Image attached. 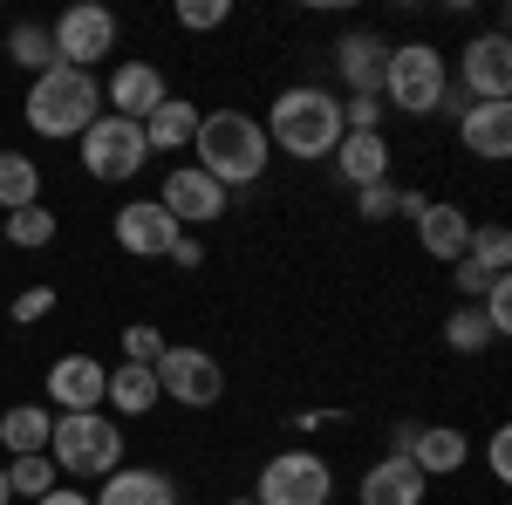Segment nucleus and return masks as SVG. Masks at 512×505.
Returning a JSON list of instances; mask_svg holds the SVG:
<instances>
[{
	"mask_svg": "<svg viewBox=\"0 0 512 505\" xmlns=\"http://www.w3.org/2000/svg\"><path fill=\"white\" fill-rule=\"evenodd\" d=\"M21 117L35 137H82L89 123L103 117V82L89 76V69H48V76L28 82V103H21Z\"/></svg>",
	"mask_w": 512,
	"mask_h": 505,
	"instance_id": "nucleus-3",
	"label": "nucleus"
},
{
	"mask_svg": "<svg viewBox=\"0 0 512 505\" xmlns=\"http://www.w3.org/2000/svg\"><path fill=\"white\" fill-rule=\"evenodd\" d=\"M48 35H55V62H62V69H89V76H96V62L117 55V14L82 0V7H69Z\"/></svg>",
	"mask_w": 512,
	"mask_h": 505,
	"instance_id": "nucleus-9",
	"label": "nucleus"
},
{
	"mask_svg": "<svg viewBox=\"0 0 512 505\" xmlns=\"http://www.w3.org/2000/svg\"><path fill=\"white\" fill-rule=\"evenodd\" d=\"M226 21H233V0H178V28H192V35H212Z\"/></svg>",
	"mask_w": 512,
	"mask_h": 505,
	"instance_id": "nucleus-31",
	"label": "nucleus"
},
{
	"mask_svg": "<svg viewBox=\"0 0 512 505\" xmlns=\"http://www.w3.org/2000/svg\"><path fill=\"white\" fill-rule=\"evenodd\" d=\"M458 82H465V103H512V41H506V28L472 35L458 48Z\"/></svg>",
	"mask_w": 512,
	"mask_h": 505,
	"instance_id": "nucleus-10",
	"label": "nucleus"
},
{
	"mask_svg": "<svg viewBox=\"0 0 512 505\" xmlns=\"http://www.w3.org/2000/svg\"><path fill=\"white\" fill-rule=\"evenodd\" d=\"M103 362L96 355H62L55 369H48V403L55 410H103Z\"/></svg>",
	"mask_w": 512,
	"mask_h": 505,
	"instance_id": "nucleus-18",
	"label": "nucleus"
},
{
	"mask_svg": "<svg viewBox=\"0 0 512 505\" xmlns=\"http://www.w3.org/2000/svg\"><path fill=\"white\" fill-rule=\"evenodd\" d=\"M226 505H253V499H226Z\"/></svg>",
	"mask_w": 512,
	"mask_h": 505,
	"instance_id": "nucleus-39",
	"label": "nucleus"
},
{
	"mask_svg": "<svg viewBox=\"0 0 512 505\" xmlns=\"http://www.w3.org/2000/svg\"><path fill=\"white\" fill-rule=\"evenodd\" d=\"M55 485H62V471H55V458H48V451H41V458H14V465H7V492H14V499H41V492H55Z\"/></svg>",
	"mask_w": 512,
	"mask_h": 505,
	"instance_id": "nucleus-29",
	"label": "nucleus"
},
{
	"mask_svg": "<svg viewBox=\"0 0 512 505\" xmlns=\"http://www.w3.org/2000/svg\"><path fill=\"white\" fill-rule=\"evenodd\" d=\"M485 458H492V478H512V430H506V424L492 430V444H485Z\"/></svg>",
	"mask_w": 512,
	"mask_h": 505,
	"instance_id": "nucleus-35",
	"label": "nucleus"
},
{
	"mask_svg": "<svg viewBox=\"0 0 512 505\" xmlns=\"http://www.w3.org/2000/svg\"><path fill=\"white\" fill-rule=\"evenodd\" d=\"M171 267H205V246H198V233H178V246L164 253Z\"/></svg>",
	"mask_w": 512,
	"mask_h": 505,
	"instance_id": "nucleus-36",
	"label": "nucleus"
},
{
	"mask_svg": "<svg viewBox=\"0 0 512 505\" xmlns=\"http://www.w3.org/2000/svg\"><path fill=\"white\" fill-rule=\"evenodd\" d=\"M41 205V164L28 151H0V219Z\"/></svg>",
	"mask_w": 512,
	"mask_h": 505,
	"instance_id": "nucleus-25",
	"label": "nucleus"
},
{
	"mask_svg": "<svg viewBox=\"0 0 512 505\" xmlns=\"http://www.w3.org/2000/svg\"><path fill=\"white\" fill-rule=\"evenodd\" d=\"M417 246H424L431 260H465V246H472V212H465V205H444V198H424V212H417Z\"/></svg>",
	"mask_w": 512,
	"mask_h": 505,
	"instance_id": "nucleus-19",
	"label": "nucleus"
},
{
	"mask_svg": "<svg viewBox=\"0 0 512 505\" xmlns=\"http://www.w3.org/2000/svg\"><path fill=\"white\" fill-rule=\"evenodd\" d=\"M164 96H171V89H164V69H158V62H123L117 76L103 82L110 117H130V123H144V117L164 103Z\"/></svg>",
	"mask_w": 512,
	"mask_h": 505,
	"instance_id": "nucleus-14",
	"label": "nucleus"
},
{
	"mask_svg": "<svg viewBox=\"0 0 512 505\" xmlns=\"http://www.w3.org/2000/svg\"><path fill=\"white\" fill-rule=\"evenodd\" d=\"M499 342L492 328H485V314H478V301H458V308L444 314V349H458V355H485Z\"/></svg>",
	"mask_w": 512,
	"mask_h": 505,
	"instance_id": "nucleus-27",
	"label": "nucleus"
},
{
	"mask_svg": "<svg viewBox=\"0 0 512 505\" xmlns=\"http://www.w3.org/2000/svg\"><path fill=\"white\" fill-rule=\"evenodd\" d=\"M0 505H14V492H7V465H0Z\"/></svg>",
	"mask_w": 512,
	"mask_h": 505,
	"instance_id": "nucleus-38",
	"label": "nucleus"
},
{
	"mask_svg": "<svg viewBox=\"0 0 512 505\" xmlns=\"http://www.w3.org/2000/svg\"><path fill=\"white\" fill-rule=\"evenodd\" d=\"M55 239V212L48 205H28V212H7L0 219V246H21V253H35Z\"/></svg>",
	"mask_w": 512,
	"mask_h": 505,
	"instance_id": "nucleus-28",
	"label": "nucleus"
},
{
	"mask_svg": "<svg viewBox=\"0 0 512 505\" xmlns=\"http://www.w3.org/2000/svg\"><path fill=\"white\" fill-rule=\"evenodd\" d=\"M383 103L403 117H437L451 103V62L431 41H403L390 48V69H383Z\"/></svg>",
	"mask_w": 512,
	"mask_h": 505,
	"instance_id": "nucleus-5",
	"label": "nucleus"
},
{
	"mask_svg": "<svg viewBox=\"0 0 512 505\" xmlns=\"http://www.w3.org/2000/svg\"><path fill=\"white\" fill-rule=\"evenodd\" d=\"M198 137V103H185V96H164L158 110L144 117V144H151V157L158 151H185Z\"/></svg>",
	"mask_w": 512,
	"mask_h": 505,
	"instance_id": "nucleus-23",
	"label": "nucleus"
},
{
	"mask_svg": "<svg viewBox=\"0 0 512 505\" xmlns=\"http://www.w3.org/2000/svg\"><path fill=\"white\" fill-rule=\"evenodd\" d=\"M396 451L424 471V478H451V471L472 458V437L458 424H403L396 430Z\"/></svg>",
	"mask_w": 512,
	"mask_h": 505,
	"instance_id": "nucleus-12",
	"label": "nucleus"
},
{
	"mask_svg": "<svg viewBox=\"0 0 512 505\" xmlns=\"http://www.w3.org/2000/svg\"><path fill=\"white\" fill-rule=\"evenodd\" d=\"M335 171L349 178L355 192H362V185H383V178H390V137H355V130H342Z\"/></svg>",
	"mask_w": 512,
	"mask_h": 505,
	"instance_id": "nucleus-21",
	"label": "nucleus"
},
{
	"mask_svg": "<svg viewBox=\"0 0 512 505\" xmlns=\"http://www.w3.org/2000/svg\"><path fill=\"white\" fill-rule=\"evenodd\" d=\"M48 430H55V417L41 403H14L0 417V444H7V458H41L48 451Z\"/></svg>",
	"mask_w": 512,
	"mask_h": 505,
	"instance_id": "nucleus-24",
	"label": "nucleus"
},
{
	"mask_svg": "<svg viewBox=\"0 0 512 505\" xmlns=\"http://www.w3.org/2000/svg\"><path fill=\"white\" fill-rule=\"evenodd\" d=\"M41 314H55V287H28V294H14V321H21V328H35Z\"/></svg>",
	"mask_w": 512,
	"mask_h": 505,
	"instance_id": "nucleus-34",
	"label": "nucleus"
},
{
	"mask_svg": "<svg viewBox=\"0 0 512 505\" xmlns=\"http://www.w3.org/2000/svg\"><path fill=\"white\" fill-rule=\"evenodd\" d=\"M171 349L164 342V328H151V321H137V328H123V362H144V369H158V355Z\"/></svg>",
	"mask_w": 512,
	"mask_h": 505,
	"instance_id": "nucleus-32",
	"label": "nucleus"
},
{
	"mask_svg": "<svg viewBox=\"0 0 512 505\" xmlns=\"http://www.w3.org/2000/svg\"><path fill=\"white\" fill-rule=\"evenodd\" d=\"M424 471L410 465L403 451H390V458H376V465L362 471V505H424Z\"/></svg>",
	"mask_w": 512,
	"mask_h": 505,
	"instance_id": "nucleus-20",
	"label": "nucleus"
},
{
	"mask_svg": "<svg viewBox=\"0 0 512 505\" xmlns=\"http://www.w3.org/2000/svg\"><path fill=\"white\" fill-rule=\"evenodd\" d=\"M335 499V471L315 451H274L260 465V485H253V505H328Z\"/></svg>",
	"mask_w": 512,
	"mask_h": 505,
	"instance_id": "nucleus-7",
	"label": "nucleus"
},
{
	"mask_svg": "<svg viewBox=\"0 0 512 505\" xmlns=\"http://www.w3.org/2000/svg\"><path fill=\"white\" fill-rule=\"evenodd\" d=\"M103 403L117 410V417H144V410H158V376L144 369V362H117L110 376H103Z\"/></svg>",
	"mask_w": 512,
	"mask_h": 505,
	"instance_id": "nucleus-22",
	"label": "nucleus"
},
{
	"mask_svg": "<svg viewBox=\"0 0 512 505\" xmlns=\"http://www.w3.org/2000/svg\"><path fill=\"white\" fill-rule=\"evenodd\" d=\"M465 260H472V267H485V273H506L512 267V233H506V226H472Z\"/></svg>",
	"mask_w": 512,
	"mask_h": 505,
	"instance_id": "nucleus-30",
	"label": "nucleus"
},
{
	"mask_svg": "<svg viewBox=\"0 0 512 505\" xmlns=\"http://www.w3.org/2000/svg\"><path fill=\"white\" fill-rule=\"evenodd\" d=\"M260 130L287 157H335V144H342V96H328L315 82H294V89L274 96V110H267Z\"/></svg>",
	"mask_w": 512,
	"mask_h": 505,
	"instance_id": "nucleus-2",
	"label": "nucleus"
},
{
	"mask_svg": "<svg viewBox=\"0 0 512 505\" xmlns=\"http://www.w3.org/2000/svg\"><path fill=\"white\" fill-rule=\"evenodd\" d=\"M82 144V171L96 178V185H130L144 164H151V144H144V123H130V117H103L89 123L76 137Z\"/></svg>",
	"mask_w": 512,
	"mask_h": 505,
	"instance_id": "nucleus-6",
	"label": "nucleus"
},
{
	"mask_svg": "<svg viewBox=\"0 0 512 505\" xmlns=\"http://www.w3.org/2000/svg\"><path fill=\"white\" fill-rule=\"evenodd\" d=\"M335 69L349 82V96H383V69H390V41L355 28V35L335 41Z\"/></svg>",
	"mask_w": 512,
	"mask_h": 505,
	"instance_id": "nucleus-15",
	"label": "nucleus"
},
{
	"mask_svg": "<svg viewBox=\"0 0 512 505\" xmlns=\"http://www.w3.org/2000/svg\"><path fill=\"white\" fill-rule=\"evenodd\" d=\"M35 505H89V492H69V485H55V492H41Z\"/></svg>",
	"mask_w": 512,
	"mask_h": 505,
	"instance_id": "nucleus-37",
	"label": "nucleus"
},
{
	"mask_svg": "<svg viewBox=\"0 0 512 505\" xmlns=\"http://www.w3.org/2000/svg\"><path fill=\"white\" fill-rule=\"evenodd\" d=\"M458 144L485 164H506L512 157V103H465L458 110Z\"/></svg>",
	"mask_w": 512,
	"mask_h": 505,
	"instance_id": "nucleus-16",
	"label": "nucleus"
},
{
	"mask_svg": "<svg viewBox=\"0 0 512 505\" xmlns=\"http://www.w3.org/2000/svg\"><path fill=\"white\" fill-rule=\"evenodd\" d=\"M89 505H178V478L158 465H117Z\"/></svg>",
	"mask_w": 512,
	"mask_h": 505,
	"instance_id": "nucleus-17",
	"label": "nucleus"
},
{
	"mask_svg": "<svg viewBox=\"0 0 512 505\" xmlns=\"http://www.w3.org/2000/svg\"><path fill=\"white\" fill-rule=\"evenodd\" d=\"M7 55H14L28 76H48V69H55V35H48L41 21H14V28H7Z\"/></svg>",
	"mask_w": 512,
	"mask_h": 505,
	"instance_id": "nucleus-26",
	"label": "nucleus"
},
{
	"mask_svg": "<svg viewBox=\"0 0 512 505\" xmlns=\"http://www.w3.org/2000/svg\"><path fill=\"white\" fill-rule=\"evenodd\" d=\"M390 212H396V185H390V178L355 192V219H390Z\"/></svg>",
	"mask_w": 512,
	"mask_h": 505,
	"instance_id": "nucleus-33",
	"label": "nucleus"
},
{
	"mask_svg": "<svg viewBox=\"0 0 512 505\" xmlns=\"http://www.w3.org/2000/svg\"><path fill=\"white\" fill-rule=\"evenodd\" d=\"M48 458L69 478H110L123 465V424L103 410H62L48 430Z\"/></svg>",
	"mask_w": 512,
	"mask_h": 505,
	"instance_id": "nucleus-4",
	"label": "nucleus"
},
{
	"mask_svg": "<svg viewBox=\"0 0 512 505\" xmlns=\"http://www.w3.org/2000/svg\"><path fill=\"white\" fill-rule=\"evenodd\" d=\"M117 246L137 253V260H164V253L178 246V219L164 212L158 198H130L117 212Z\"/></svg>",
	"mask_w": 512,
	"mask_h": 505,
	"instance_id": "nucleus-13",
	"label": "nucleus"
},
{
	"mask_svg": "<svg viewBox=\"0 0 512 505\" xmlns=\"http://www.w3.org/2000/svg\"><path fill=\"white\" fill-rule=\"evenodd\" d=\"M151 376H158V396L185 403V410H212V403L226 396V369H219V355L185 349V342H171V349L158 355Z\"/></svg>",
	"mask_w": 512,
	"mask_h": 505,
	"instance_id": "nucleus-8",
	"label": "nucleus"
},
{
	"mask_svg": "<svg viewBox=\"0 0 512 505\" xmlns=\"http://www.w3.org/2000/svg\"><path fill=\"white\" fill-rule=\"evenodd\" d=\"M158 205L171 212V219H178V233H198V226L226 219V185H212L198 164H171V171H164Z\"/></svg>",
	"mask_w": 512,
	"mask_h": 505,
	"instance_id": "nucleus-11",
	"label": "nucleus"
},
{
	"mask_svg": "<svg viewBox=\"0 0 512 505\" xmlns=\"http://www.w3.org/2000/svg\"><path fill=\"white\" fill-rule=\"evenodd\" d=\"M192 144H198V171L212 185H226V192L233 185H260L267 178V157H274L260 117H246V110H205Z\"/></svg>",
	"mask_w": 512,
	"mask_h": 505,
	"instance_id": "nucleus-1",
	"label": "nucleus"
}]
</instances>
